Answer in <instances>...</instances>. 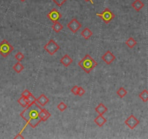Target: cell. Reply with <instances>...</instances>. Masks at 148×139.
Instances as JSON below:
<instances>
[{
	"mask_svg": "<svg viewBox=\"0 0 148 139\" xmlns=\"http://www.w3.org/2000/svg\"><path fill=\"white\" fill-rule=\"evenodd\" d=\"M82 24L77 20L76 18H73L68 24H67V27L68 29L73 33H76L81 28H82Z\"/></svg>",
	"mask_w": 148,
	"mask_h": 139,
	"instance_id": "obj_6",
	"label": "cell"
},
{
	"mask_svg": "<svg viewBox=\"0 0 148 139\" xmlns=\"http://www.w3.org/2000/svg\"><path fill=\"white\" fill-rule=\"evenodd\" d=\"M92 35H93V33H92V31H91L89 28H84V29L82 31V33H81V36H82L84 39H86V40H88V39H90V38L92 37Z\"/></svg>",
	"mask_w": 148,
	"mask_h": 139,
	"instance_id": "obj_16",
	"label": "cell"
},
{
	"mask_svg": "<svg viewBox=\"0 0 148 139\" xmlns=\"http://www.w3.org/2000/svg\"><path fill=\"white\" fill-rule=\"evenodd\" d=\"M85 93V90L82 87H79V90H78V96H82Z\"/></svg>",
	"mask_w": 148,
	"mask_h": 139,
	"instance_id": "obj_29",
	"label": "cell"
},
{
	"mask_svg": "<svg viewBox=\"0 0 148 139\" xmlns=\"http://www.w3.org/2000/svg\"><path fill=\"white\" fill-rule=\"evenodd\" d=\"M96 15L99 16L105 24H108L115 18V15L113 14V12H112V11L108 7L105 8L103 12H102V13H97Z\"/></svg>",
	"mask_w": 148,
	"mask_h": 139,
	"instance_id": "obj_4",
	"label": "cell"
},
{
	"mask_svg": "<svg viewBox=\"0 0 148 139\" xmlns=\"http://www.w3.org/2000/svg\"><path fill=\"white\" fill-rule=\"evenodd\" d=\"M15 58L17 59V60L18 61V62H21V61H22L23 59L24 58H25V56H24V55L22 53V52H18V53H17L16 55H15Z\"/></svg>",
	"mask_w": 148,
	"mask_h": 139,
	"instance_id": "obj_25",
	"label": "cell"
},
{
	"mask_svg": "<svg viewBox=\"0 0 148 139\" xmlns=\"http://www.w3.org/2000/svg\"><path fill=\"white\" fill-rule=\"evenodd\" d=\"M18 104H19L22 107H24V108H25V107H27V106L28 105V101H27V99L26 98L23 97V96H21L20 99H18Z\"/></svg>",
	"mask_w": 148,
	"mask_h": 139,
	"instance_id": "obj_21",
	"label": "cell"
},
{
	"mask_svg": "<svg viewBox=\"0 0 148 139\" xmlns=\"http://www.w3.org/2000/svg\"><path fill=\"white\" fill-rule=\"evenodd\" d=\"M101 59H102L107 65H110V64L116 59V57L110 51H107V52L101 57Z\"/></svg>",
	"mask_w": 148,
	"mask_h": 139,
	"instance_id": "obj_9",
	"label": "cell"
},
{
	"mask_svg": "<svg viewBox=\"0 0 148 139\" xmlns=\"http://www.w3.org/2000/svg\"><path fill=\"white\" fill-rule=\"evenodd\" d=\"M42 109L41 106L35 102L27 106L25 110L21 112L20 116L27 122V124L30 125L33 128H35L42 122L39 117V112Z\"/></svg>",
	"mask_w": 148,
	"mask_h": 139,
	"instance_id": "obj_1",
	"label": "cell"
},
{
	"mask_svg": "<svg viewBox=\"0 0 148 139\" xmlns=\"http://www.w3.org/2000/svg\"><path fill=\"white\" fill-rule=\"evenodd\" d=\"M126 44L127 45L130 49H132V48H134L136 44H137V42H136V41L135 40L134 38L130 37L128 40H126Z\"/></svg>",
	"mask_w": 148,
	"mask_h": 139,
	"instance_id": "obj_20",
	"label": "cell"
},
{
	"mask_svg": "<svg viewBox=\"0 0 148 139\" xmlns=\"http://www.w3.org/2000/svg\"><path fill=\"white\" fill-rule=\"evenodd\" d=\"M60 62V63L62 65H64V66L67 67L70 66L71 65V63L73 62V59L68 55H65L61 58Z\"/></svg>",
	"mask_w": 148,
	"mask_h": 139,
	"instance_id": "obj_10",
	"label": "cell"
},
{
	"mask_svg": "<svg viewBox=\"0 0 148 139\" xmlns=\"http://www.w3.org/2000/svg\"><path fill=\"white\" fill-rule=\"evenodd\" d=\"M94 122L99 127H102L107 122V120L103 117V114H99L97 117H95V120H94Z\"/></svg>",
	"mask_w": 148,
	"mask_h": 139,
	"instance_id": "obj_13",
	"label": "cell"
},
{
	"mask_svg": "<svg viewBox=\"0 0 148 139\" xmlns=\"http://www.w3.org/2000/svg\"><path fill=\"white\" fill-rule=\"evenodd\" d=\"M139 97L142 99L143 102H147L148 101V91L147 89L142 91L139 94Z\"/></svg>",
	"mask_w": 148,
	"mask_h": 139,
	"instance_id": "obj_19",
	"label": "cell"
},
{
	"mask_svg": "<svg viewBox=\"0 0 148 139\" xmlns=\"http://www.w3.org/2000/svg\"><path fill=\"white\" fill-rule=\"evenodd\" d=\"M39 117H40L42 122H45L51 117V114L46 109H42V110L39 112Z\"/></svg>",
	"mask_w": 148,
	"mask_h": 139,
	"instance_id": "obj_12",
	"label": "cell"
},
{
	"mask_svg": "<svg viewBox=\"0 0 148 139\" xmlns=\"http://www.w3.org/2000/svg\"><path fill=\"white\" fill-rule=\"evenodd\" d=\"M47 16L49 18V20H51L53 22H55L60 19L61 17H62V15H61V13L58 10L55 9V8H53V9L47 14Z\"/></svg>",
	"mask_w": 148,
	"mask_h": 139,
	"instance_id": "obj_8",
	"label": "cell"
},
{
	"mask_svg": "<svg viewBox=\"0 0 148 139\" xmlns=\"http://www.w3.org/2000/svg\"><path fill=\"white\" fill-rule=\"evenodd\" d=\"M24 138L23 136H21V133H19V134L18 135V136H15V137H14V138Z\"/></svg>",
	"mask_w": 148,
	"mask_h": 139,
	"instance_id": "obj_30",
	"label": "cell"
},
{
	"mask_svg": "<svg viewBox=\"0 0 148 139\" xmlns=\"http://www.w3.org/2000/svg\"><path fill=\"white\" fill-rule=\"evenodd\" d=\"M57 108L60 110V112H64L67 108H68V106L65 104L64 102H60V103L58 104V105L57 106Z\"/></svg>",
	"mask_w": 148,
	"mask_h": 139,
	"instance_id": "obj_24",
	"label": "cell"
},
{
	"mask_svg": "<svg viewBox=\"0 0 148 139\" xmlns=\"http://www.w3.org/2000/svg\"><path fill=\"white\" fill-rule=\"evenodd\" d=\"M139 123H140L139 120H138L134 114L130 115L126 120H125V124H126L129 128L132 129V130L134 129L135 127L139 124Z\"/></svg>",
	"mask_w": 148,
	"mask_h": 139,
	"instance_id": "obj_7",
	"label": "cell"
},
{
	"mask_svg": "<svg viewBox=\"0 0 148 139\" xmlns=\"http://www.w3.org/2000/svg\"><path fill=\"white\" fill-rule=\"evenodd\" d=\"M58 7H61L65 2H66L67 0H52Z\"/></svg>",
	"mask_w": 148,
	"mask_h": 139,
	"instance_id": "obj_26",
	"label": "cell"
},
{
	"mask_svg": "<svg viewBox=\"0 0 148 139\" xmlns=\"http://www.w3.org/2000/svg\"><path fill=\"white\" fill-rule=\"evenodd\" d=\"M52 28L55 33H60L63 28V25L60 22L57 21V22H53V25H52Z\"/></svg>",
	"mask_w": 148,
	"mask_h": 139,
	"instance_id": "obj_17",
	"label": "cell"
},
{
	"mask_svg": "<svg viewBox=\"0 0 148 139\" xmlns=\"http://www.w3.org/2000/svg\"><path fill=\"white\" fill-rule=\"evenodd\" d=\"M36 100H37L35 96H34L31 93H30V95L28 96V97L27 98V101H28V105H29V104H33V103H35V102H36Z\"/></svg>",
	"mask_w": 148,
	"mask_h": 139,
	"instance_id": "obj_23",
	"label": "cell"
},
{
	"mask_svg": "<svg viewBox=\"0 0 148 139\" xmlns=\"http://www.w3.org/2000/svg\"><path fill=\"white\" fill-rule=\"evenodd\" d=\"M30 93H31V92H30L28 89H25V90H24L23 91V93H21V96H23V97L26 98L27 99V98L28 97V96L30 95Z\"/></svg>",
	"mask_w": 148,
	"mask_h": 139,
	"instance_id": "obj_28",
	"label": "cell"
},
{
	"mask_svg": "<svg viewBox=\"0 0 148 139\" xmlns=\"http://www.w3.org/2000/svg\"><path fill=\"white\" fill-rule=\"evenodd\" d=\"M24 68L25 67H24L23 65L21 63V62H18H18L15 63V65H13V67H12V69H13L14 70H15V73H21V72L23 70Z\"/></svg>",
	"mask_w": 148,
	"mask_h": 139,
	"instance_id": "obj_18",
	"label": "cell"
},
{
	"mask_svg": "<svg viewBox=\"0 0 148 139\" xmlns=\"http://www.w3.org/2000/svg\"><path fill=\"white\" fill-rule=\"evenodd\" d=\"M13 50L14 47L6 39H4L0 43V55L3 57H7Z\"/></svg>",
	"mask_w": 148,
	"mask_h": 139,
	"instance_id": "obj_3",
	"label": "cell"
},
{
	"mask_svg": "<svg viewBox=\"0 0 148 139\" xmlns=\"http://www.w3.org/2000/svg\"><path fill=\"white\" fill-rule=\"evenodd\" d=\"M127 93H128L127 91H126L123 87H121L120 89L117 91V92H116L118 96H119L120 98H121V99L124 97V96L127 94Z\"/></svg>",
	"mask_w": 148,
	"mask_h": 139,
	"instance_id": "obj_22",
	"label": "cell"
},
{
	"mask_svg": "<svg viewBox=\"0 0 148 139\" xmlns=\"http://www.w3.org/2000/svg\"><path fill=\"white\" fill-rule=\"evenodd\" d=\"M78 90H79V86H74L71 89V92H72L73 94H74L75 96H78Z\"/></svg>",
	"mask_w": 148,
	"mask_h": 139,
	"instance_id": "obj_27",
	"label": "cell"
},
{
	"mask_svg": "<svg viewBox=\"0 0 148 139\" xmlns=\"http://www.w3.org/2000/svg\"><path fill=\"white\" fill-rule=\"evenodd\" d=\"M95 112L98 114H104L108 112V108L105 107V104L102 103H99L96 107H95Z\"/></svg>",
	"mask_w": 148,
	"mask_h": 139,
	"instance_id": "obj_14",
	"label": "cell"
},
{
	"mask_svg": "<svg viewBox=\"0 0 148 139\" xmlns=\"http://www.w3.org/2000/svg\"><path fill=\"white\" fill-rule=\"evenodd\" d=\"M80 67L82 68L84 71L86 73H90L92 70H93L95 67L97 65V62L89 55V54H86L84 57L83 59L79 62L78 63Z\"/></svg>",
	"mask_w": 148,
	"mask_h": 139,
	"instance_id": "obj_2",
	"label": "cell"
},
{
	"mask_svg": "<svg viewBox=\"0 0 148 139\" xmlns=\"http://www.w3.org/2000/svg\"><path fill=\"white\" fill-rule=\"evenodd\" d=\"M49 99L47 96H45V94H42L39 98H38V99H37L36 103L38 104H39L41 107H43L46 105L48 102H49Z\"/></svg>",
	"mask_w": 148,
	"mask_h": 139,
	"instance_id": "obj_11",
	"label": "cell"
},
{
	"mask_svg": "<svg viewBox=\"0 0 148 139\" xmlns=\"http://www.w3.org/2000/svg\"><path fill=\"white\" fill-rule=\"evenodd\" d=\"M20 1H21V2H25V0H20Z\"/></svg>",
	"mask_w": 148,
	"mask_h": 139,
	"instance_id": "obj_32",
	"label": "cell"
},
{
	"mask_svg": "<svg viewBox=\"0 0 148 139\" xmlns=\"http://www.w3.org/2000/svg\"><path fill=\"white\" fill-rule=\"evenodd\" d=\"M132 6L136 12H139L145 7V4L141 0H135L134 2L132 3Z\"/></svg>",
	"mask_w": 148,
	"mask_h": 139,
	"instance_id": "obj_15",
	"label": "cell"
},
{
	"mask_svg": "<svg viewBox=\"0 0 148 139\" xmlns=\"http://www.w3.org/2000/svg\"><path fill=\"white\" fill-rule=\"evenodd\" d=\"M84 1H86V2H90L92 3V5H94V2L92 0H84Z\"/></svg>",
	"mask_w": 148,
	"mask_h": 139,
	"instance_id": "obj_31",
	"label": "cell"
},
{
	"mask_svg": "<svg viewBox=\"0 0 148 139\" xmlns=\"http://www.w3.org/2000/svg\"><path fill=\"white\" fill-rule=\"evenodd\" d=\"M60 46L53 40V39H51L48 42V43L44 46V49L45 51L47 52V53L49 55L52 56V55H55L57 52L60 49Z\"/></svg>",
	"mask_w": 148,
	"mask_h": 139,
	"instance_id": "obj_5",
	"label": "cell"
}]
</instances>
